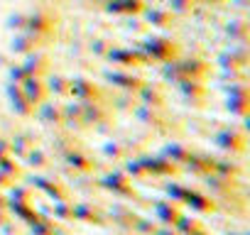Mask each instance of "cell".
Segmentation results:
<instances>
[{
    "instance_id": "1",
    "label": "cell",
    "mask_w": 250,
    "mask_h": 235,
    "mask_svg": "<svg viewBox=\"0 0 250 235\" xmlns=\"http://www.w3.org/2000/svg\"><path fill=\"white\" fill-rule=\"evenodd\" d=\"M35 233H37V235H49V228H47V225H37Z\"/></svg>"
},
{
    "instance_id": "2",
    "label": "cell",
    "mask_w": 250,
    "mask_h": 235,
    "mask_svg": "<svg viewBox=\"0 0 250 235\" xmlns=\"http://www.w3.org/2000/svg\"><path fill=\"white\" fill-rule=\"evenodd\" d=\"M160 235H174V233H169V230H162V233H160Z\"/></svg>"
}]
</instances>
